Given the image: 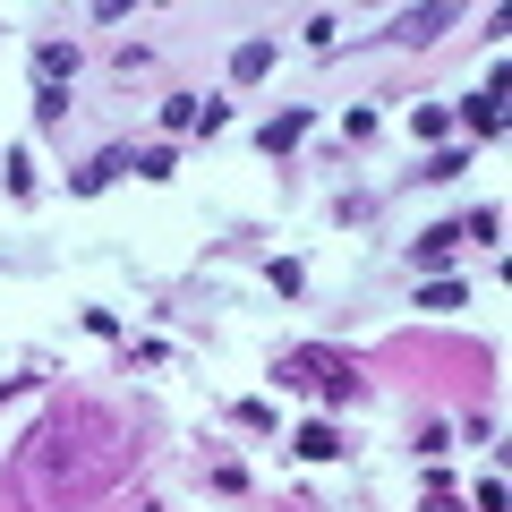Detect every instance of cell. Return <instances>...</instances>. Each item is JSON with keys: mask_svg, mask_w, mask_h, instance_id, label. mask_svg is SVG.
Returning <instances> with one entry per match:
<instances>
[{"mask_svg": "<svg viewBox=\"0 0 512 512\" xmlns=\"http://www.w3.org/2000/svg\"><path fill=\"white\" fill-rule=\"evenodd\" d=\"M444 26H461V9L453 0H427V9H402V18H393V43H436Z\"/></svg>", "mask_w": 512, "mask_h": 512, "instance_id": "6da1fadb", "label": "cell"}, {"mask_svg": "<svg viewBox=\"0 0 512 512\" xmlns=\"http://www.w3.org/2000/svg\"><path fill=\"white\" fill-rule=\"evenodd\" d=\"M453 248H461V222H427V231L410 239V265H419V274H444Z\"/></svg>", "mask_w": 512, "mask_h": 512, "instance_id": "7a4b0ae2", "label": "cell"}, {"mask_svg": "<svg viewBox=\"0 0 512 512\" xmlns=\"http://www.w3.org/2000/svg\"><path fill=\"white\" fill-rule=\"evenodd\" d=\"M120 171H137V154H128V146H111V154H94V163L77 171L69 188H77V197H94V188H111V180H120Z\"/></svg>", "mask_w": 512, "mask_h": 512, "instance_id": "3957f363", "label": "cell"}, {"mask_svg": "<svg viewBox=\"0 0 512 512\" xmlns=\"http://www.w3.org/2000/svg\"><path fill=\"white\" fill-rule=\"evenodd\" d=\"M325 376H333L325 350H291V359H274V384H325Z\"/></svg>", "mask_w": 512, "mask_h": 512, "instance_id": "277c9868", "label": "cell"}, {"mask_svg": "<svg viewBox=\"0 0 512 512\" xmlns=\"http://www.w3.org/2000/svg\"><path fill=\"white\" fill-rule=\"evenodd\" d=\"M35 77H43V86H60V77H77V43H35Z\"/></svg>", "mask_w": 512, "mask_h": 512, "instance_id": "5b68a950", "label": "cell"}, {"mask_svg": "<svg viewBox=\"0 0 512 512\" xmlns=\"http://www.w3.org/2000/svg\"><path fill=\"white\" fill-rule=\"evenodd\" d=\"M299 137H308V111H282V120H265V128H256V146H265V154H291Z\"/></svg>", "mask_w": 512, "mask_h": 512, "instance_id": "8992f818", "label": "cell"}, {"mask_svg": "<svg viewBox=\"0 0 512 512\" xmlns=\"http://www.w3.org/2000/svg\"><path fill=\"white\" fill-rule=\"evenodd\" d=\"M461 120H470L478 137H495V128H504V86H487V94H470V103H461Z\"/></svg>", "mask_w": 512, "mask_h": 512, "instance_id": "52a82bcc", "label": "cell"}, {"mask_svg": "<svg viewBox=\"0 0 512 512\" xmlns=\"http://www.w3.org/2000/svg\"><path fill=\"white\" fill-rule=\"evenodd\" d=\"M265 69H274V43H265V35L231 52V77H239V86H248V77H265Z\"/></svg>", "mask_w": 512, "mask_h": 512, "instance_id": "ba28073f", "label": "cell"}, {"mask_svg": "<svg viewBox=\"0 0 512 512\" xmlns=\"http://www.w3.org/2000/svg\"><path fill=\"white\" fill-rule=\"evenodd\" d=\"M299 453H308V461H342V436H333L325 419H308V427H299Z\"/></svg>", "mask_w": 512, "mask_h": 512, "instance_id": "9c48e42d", "label": "cell"}, {"mask_svg": "<svg viewBox=\"0 0 512 512\" xmlns=\"http://www.w3.org/2000/svg\"><path fill=\"white\" fill-rule=\"evenodd\" d=\"M69 120V86H35V128H60Z\"/></svg>", "mask_w": 512, "mask_h": 512, "instance_id": "30bf717a", "label": "cell"}, {"mask_svg": "<svg viewBox=\"0 0 512 512\" xmlns=\"http://www.w3.org/2000/svg\"><path fill=\"white\" fill-rule=\"evenodd\" d=\"M461 299H470V291H461V282H444V274H436V282H427V291H419V308H436V316H453Z\"/></svg>", "mask_w": 512, "mask_h": 512, "instance_id": "8fae6325", "label": "cell"}, {"mask_svg": "<svg viewBox=\"0 0 512 512\" xmlns=\"http://www.w3.org/2000/svg\"><path fill=\"white\" fill-rule=\"evenodd\" d=\"M171 171H180V154H171V146H146V154H137V180H171Z\"/></svg>", "mask_w": 512, "mask_h": 512, "instance_id": "7c38bea8", "label": "cell"}, {"mask_svg": "<svg viewBox=\"0 0 512 512\" xmlns=\"http://www.w3.org/2000/svg\"><path fill=\"white\" fill-rule=\"evenodd\" d=\"M163 128H171V137H180V128H197V94H171V103H163Z\"/></svg>", "mask_w": 512, "mask_h": 512, "instance_id": "4fadbf2b", "label": "cell"}, {"mask_svg": "<svg viewBox=\"0 0 512 512\" xmlns=\"http://www.w3.org/2000/svg\"><path fill=\"white\" fill-rule=\"evenodd\" d=\"M453 171H470V154H461V146H444V154H436V163H427V171H419V180H453Z\"/></svg>", "mask_w": 512, "mask_h": 512, "instance_id": "5bb4252c", "label": "cell"}, {"mask_svg": "<svg viewBox=\"0 0 512 512\" xmlns=\"http://www.w3.org/2000/svg\"><path fill=\"white\" fill-rule=\"evenodd\" d=\"M231 427H248V436H265V427H274V410H265V402H239V410H231Z\"/></svg>", "mask_w": 512, "mask_h": 512, "instance_id": "9a60e30c", "label": "cell"}, {"mask_svg": "<svg viewBox=\"0 0 512 512\" xmlns=\"http://www.w3.org/2000/svg\"><path fill=\"white\" fill-rule=\"evenodd\" d=\"M478 512H504V478H478Z\"/></svg>", "mask_w": 512, "mask_h": 512, "instance_id": "2e32d148", "label": "cell"}, {"mask_svg": "<svg viewBox=\"0 0 512 512\" xmlns=\"http://www.w3.org/2000/svg\"><path fill=\"white\" fill-rule=\"evenodd\" d=\"M419 512H461V504H453V487H427V504H419Z\"/></svg>", "mask_w": 512, "mask_h": 512, "instance_id": "e0dca14e", "label": "cell"}]
</instances>
